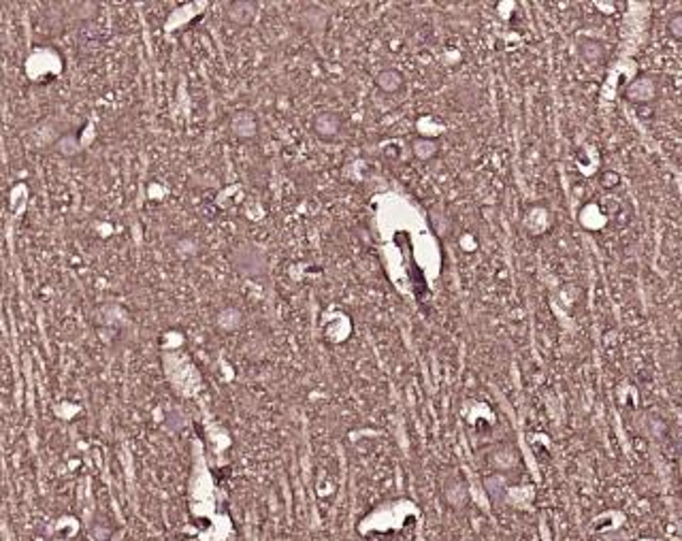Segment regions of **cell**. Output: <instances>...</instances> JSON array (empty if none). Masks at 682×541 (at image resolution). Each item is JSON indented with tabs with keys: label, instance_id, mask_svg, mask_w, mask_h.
I'll return each instance as SVG.
<instances>
[{
	"label": "cell",
	"instance_id": "obj_1",
	"mask_svg": "<svg viewBox=\"0 0 682 541\" xmlns=\"http://www.w3.org/2000/svg\"><path fill=\"white\" fill-rule=\"evenodd\" d=\"M659 94H661V88H659V81L657 77L648 75V73H638L631 81L625 83V88L621 90V96L631 102L633 107L638 109H644V107H652L657 100H659Z\"/></svg>",
	"mask_w": 682,
	"mask_h": 541
},
{
	"label": "cell",
	"instance_id": "obj_2",
	"mask_svg": "<svg viewBox=\"0 0 682 541\" xmlns=\"http://www.w3.org/2000/svg\"><path fill=\"white\" fill-rule=\"evenodd\" d=\"M311 132L322 143H335L344 134V115L337 109H322L311 117Z\"/></svg>",
	"mask_w": 682,
	"mask_h": 541
},
{
	"label": "cell",
	"instance_id": "obj_3",
	"mask_svg": "<svg viewBox=\"0 0 682 541\" xmlns=\"http://www.w3.org/2000/svg\"><path fill=\"white\" fill-rule=\"evenodd\" d=\"M412 156L418 162H433L441 154V141L435 137H426V134H418L409 143Z\"/></svg>",
	"mask_w": 682,
	"mask_h": 541
},
{
	"label": "cell",
	"instance_id": "obj_4",
	"mask_svg": "<svg viewBox=\"0 0 682 541\" xmlns=\"http://www.w3.org/2000/svg\"><path fill=\"white\" fill-rule=\"evenodd\" d=\"M578 56L589 66H599L606 62V45L593 37H580L578 39Z\"/></svg>",
	"mask_w": 682,
	"mask_h": 541
},
{
	"label": "cell",
	"instance_id": "obj_5",
	"mask_svg": "<svg viewBox=\"0 0 682 541\" xmlns=\"http://www.w3.org/2000/svg\"><path fill=\"white\" fill-rule=\"evenodd\" d=\"M376 88L384 94H399L405 88V75L399 69H382L376 77Z\"/></svg>",
	"mask_w": 682,
	"mask_h": 541
},
{
	"label": "cell",
	"instance_id": "obj_6",
	"mask_svg": "<svg viewBox=\"0 0 682 541\" xmlns=\"http://www.w3.org/2000/svg\"><path fill=\"white\" fill-rule=\"evenodd\" d=\"M231 128H233V132H235V137H239V139H254L256 137V134H258V119H256V115L254 113H250V111H241V113H237L235 117H233V121H231Z\"/></svg>",
	"mask_w": 682,
	"mask_h": 541
},
{
	"label": "cell",
	"instance_id": "obj_7",
	"mask_svg": "<svg viewBox=\"0 0 682 541\" xmlns=\"http://www.w3.org/2000/svg\"><path fill=\"white\" fill-rule=\"evenodd\" d=\"M254 13H256L254 3H233L229 5V11H226V16H229V20L235 26H248L254 20Z\"/></svg>",
	"mask_w": 682,
	"mask_h": 541
},
{
	"label": "cell",
	"instance_id": "obj_8",
	"mask_svg": "<svg viewBox=\"0 0 682 541\" xmlns=\"http://www.w3.org/2000/svg\"><path fill=\"white\" fill-rule=\"evenodd\" d=\"M665 26H667V35H669L674 41H680V39H682V13H678V11H676V13L667 20V24H665Z\"/></svg>",
	"mask_w": 682,
	"mask_h": 541
},
{
	"label": "cell",
	"instance_id": "obj_9",
	"mask_svg": "<svg viewBox=\"0 0 682 541\" xmlns=\"http://www.w3.org/2000/svg\"><path fill=\"white\" fill-rule=\"evenodd\" d=\"M618 184H621V175H618L616 171H602V175H599V186H602L604 190H614V188H618Z\"/></svg>",
	"mask_w": 682,
	"mask_h": 541
},
{
	"label": "cell",
	"instance_id": "obj_10",
	"mask_svg": "<svg viewBox=\"0 0 682 541\" xmlns=\"http://www.w3.org/2000/svg\"><path fill=\"white\" fill-rule=\"evenodd\" d=\"M593 7H595V9H608L604 16H612V13L616 11V7H618V5H616V3H606V0H599V3H593Z\"/></svg>",
	"mask_w": 682,
	"mask_h": 541
}]
</instances>
